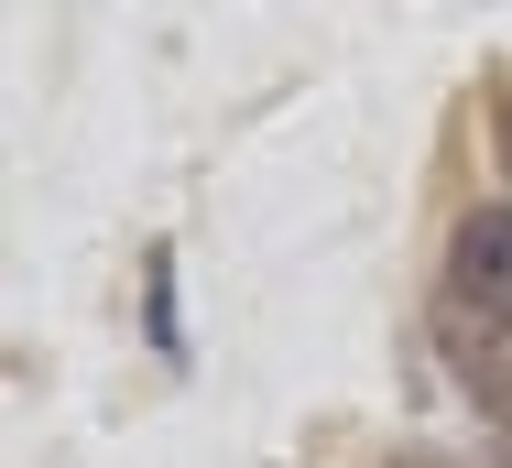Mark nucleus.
<instances>
[{"label":"nucleus","mask_w":512,"mask_h":468,"mask_svg":"<svg viewBox=\"0 0 512 468\" xmlns=\"http://www.w3.org/2000/svg\"><path fill=\"white\" fill-rule=\"evenodd\" d=\"M382 468H447V458H425V447H404V458H382Z\"/></svg>","instance_id":"3"},{"label":"nucleus","mask_w":512,"mask_h":468,"mask_svg":"<svg viewBox=\"0 0 512 468\" xmlns=\"http://www.w3.org/2000/svg\"><path fill=\"white\" fill-rule=\"evenodd\" d=\"M491 153H502V175H512V77H491Z\"/></svg>","instance_id":"2"},{"label":"nucleus","mask_w":512,"mask_h":468,"mask_svg":"<svg viewBox=\"0 0 512 468\" xmlns=\"http://www.w3.org/2000/svg\"><path fill=\"white\" fill-rule=\"evenodd\" d=\"M491 468H512V425H502V436H491Z\"/></svg>","instance_id":"4"},{"label":"nucleus","mask_w":512,"mask_h":468,"mask_svg":"<svg viewBox=\"0 0 512 468\" xmlns=\"http://www.w3.org/2000/svg\"><path fill=\"white\" fill-rule=\"evenodd\" d=\"M436 360L469 403H491L512 425V207H469L447 229V273H436Z\"/></svg>","instance_id":"1"}]
</instances>
